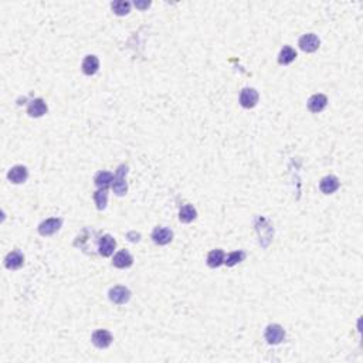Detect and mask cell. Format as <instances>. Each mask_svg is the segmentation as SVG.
Here are the masks:
<instances>
[{
	"label": "cell",
	"mask_w": 363,
	"mask_h": 363,
	"mask_svg": "<svg viewBox=\"0 0 363 363\" xmlns=\"http://www.w3.org/2000/svg\"><path fill=\"white\" fill-rule=\"evenodd\" d=\"M100 68V60L95 56H87L83 61V71L87 75H94Z\"/></svg>",
	"instance_id": "16"
},
{
	"label": "cell",
	"mask_w": 363,
	"mask_h": 363,
	"mask_svg": "<svg viewBox=\"0 0 363 363\" xmlns=\"http://www.w3.org/2000/svg\"><path fill=\"white\" fill-rule=\"evenodd\" d=\"M207 264L212 268H217L221 264H224V253L223 250H213L207 256Z\"/></svg>",
	"instance_id": "18"
},
{
	"label": "cell",
	"mask_w": 363,
	"mask_h": 363,
	"mask_svg": "<svg viewBox=\"0 0 363 363\" xmlns=\"http://www.w3.org/2000/svg\"><path fill=\"white\" fill-rule=\"evenodd\" d=\"M47 112V104L42 98H36L29 104L27 114L33 118H40Z\"/></svg>",
	"instance_id": "13"
},
{
	"label": "cell",
	"mask_w": 363,
	"mask_h": 363,
	"mask_svg": "<svg viewBox=\"0 0 363 363\" xmlns=\"http://www.w3.org/2000/svg\"><path fill=\"white\" fill-rule=\"evenodd\" d=\"M127 173H128V166L127 165H121L116 169V174L114 176V182H112V189L114 193L118 196H124L128 192V185H127Z\"/></svg>",
	"instance_id": "1"
},
{
	"label": "cell",
	"mask_w": 363,
	"mask_h": 363,
	"mask_svg": "<svg viewBox=\"0 0 363 363\" xmlns=\"http://www.w3.org/2000/svg\"><path fill=\"white\" fill-rule=\"evenodd\" d=\"M129 298H131V291L125 287H114L109 291V299L118 305L127 304L129 301Z\"/></svg>",
	"instance_id": "5"
},
{
	"label": "cell",
	"mask_w": 363,
	"mask_h": 363,
	"mask_svg": "<svg viewBox=\"0 0 363 363\" xmlns=\"http://www.w3.org/2000/svg\"><path fill=\"white\" fill-rule=\"evenodd\" d=\"M285 339V331L281 325H268L267 329H265V341L270 343V345H278L281 343L282 341Z\"/></svg>",
	"instance_id": "2"
},
{
	"label": "cell",
	"mask_w": 363,
	"mask_h": 363,
	"mask_svg": "<svg viewBox=\"0 0 363 363\" xmlns=\"http://www.w3.org/2000/svg\"><path fill=\"white\" fill-rule=\"evenodd\" d=\"M27 169L21 165H17V166H13L9 173H7V177L12 183H16V185H20V183H24L27 180Z\"/></svg>",
	"instance_id": "9"
},
{
	"label": "cell",
	"mask_w": 363,
	"mask_h": 363,
	"mask_svg": "<svg viewBox=\"0 0 363 363\" xmlns=\"http://www.w3.org/2000/svg\"><path fill=\"white\" fill-rule=\"evenodd\" d=\"M111 182H114V174L109 172H100L95 176V185L98 186V189H107Z\"/></svg>",
	"instance_id": "20"
},
{
	"label": "cell",
	"mask_w": 363,
	"mask_h": 363,
	"mask_svg": "<svg viewBox=\"0 0 363 363\" xmlns=\"http://www.w3.org/2000/svg\"><path fill=\"white\" fill-rule=\"evenodd\" d=\"M24 264V256L20 251H12L4 258V265L9 270H19Z\"/></svg>",
	"instance_id": "12"
},
{
	"label": "cell",
	"mask_w": 363,
	"mask_h": 363,
	"mask_svg": "<svg viewBox=\"0 0 363 363\" xmlns=\"http://www.w3.org/2000/svg\"><path fill=\"white\" fill-rule=\"evenodd\" d=\"M92 343L100 349L108 348L112 343V335L109 334L108 331H105V329L95 331L92 334Z\"/></svg>",
	"instance_id": "8"
},
{
	"label": "cell",
	"mask_w": 363,
	"mask_h": 363,
	"mask_svg": "<svg viewBox=\"0 0 363 363\" xmlns=\"http://www.w3.org/2000/svg\"><path fill=\"white\" fill-rule=\"evenodd\" d=\"M114 13L118 16H125L131 12V3L129 1H124V0H118L111 4Z\"/></svg>",
	"instance_id": "21"
},
{
	"label": "cell",
	"mask_w": 363,
	"mask_h": 363,
	"mask_svg": "<svg viewBox=\"0 0 363 363\" xmlns=\"http://www.w3.org/2000/svg\"><path fill=\"white\" fill-rule=\"evenodd\" d=\"M63 224V220L61 218H47L44 220L43 223L39 226V233L47 237V235H53L54 233H57L60 230Z\"/></svg>",
	"instance_id": "4"
},
{
	"label": "cell",
	"mask_w": 363,
	"mask_h": 363,
	"mask_svg": "<svg viewBox=\"0 0 363 363\" xmlns=\"http://www.w3.org/2000/svg\"><path fill=\"white\" fill-rule=\"evenodd\" d=\"M196 216H197V212H196V209L192 204L183 206L180 209V212H179V220L182 223H192L196 218Z\"/></svg>",
	"instance_id": "17"
},
{
	"label": "cell",
	"mask_w": 363,
	"mask_h": 363,
	"mask_svg": "<svg viewBox=\"0 0 363 363\" xmlns=\"http://www.w3.org/2000/svg\"><path fill=\"white\" fill-rule=\"evenodd\" d=\"M328 105V98L323 94H315L308 100V108L311 112L318 114L320 111L325 109V107Z\"/></svg>",
	"instance_id": "10"
},
{
	"label": "cell",
	"mask_w": 363,
	"mask_h": 363,
	"mask_svg": "<svg viewBox=\"0 0 363 363\" xmlns=\"http://www.w3.org/2000/svg\"><path fill=\"white\" fill-rule=\"evenodd\" d=\"M173 238V233L172 230L166 229V227H158L152 233V240L158 244V246H166L172 241Z\"/></svg>",
	"instance_id": "6"
},
{
	"label": "cell",
	"mask_w": 363,
	"mask_h": 363,
	"mask_svg": "<svg viewBox=\"0 0 363 363\" xmlns=\"http://www.w3.org/2000/svg\"><path fill=\"white\" fill-rule=\"evenodd\" d=\"M244 258H246V253L244 251H234V253H230L227 256V258H224V264L227 267H233V265H235L238 262L244 261Z\"/></svg>",
	"instance_id": "22"
},
{
	"label": "cell",
	"mask_w": 363,
	"mask_h": 363,
	"mask_svg": "<svg viewBox=\"0 0 363 363\" xmlns=\"http://www.w3.org/2000/svg\"><path fill=\"white\" fill-rule=\"evenodd\" d=\"M320 189L325 194H332L334 192L339 189V180L335 176H325L320 183Z\"/></svg>",
	"instance_id": "14"
},
{
	"label": "cell",
	"mask_w": 363,
	"mask_h": 363,
	"mask_svg": "<svg viewBox=\"0 0 363 363\" xmlns=\"http://www.w3.org/2000/svg\"><path fill=\"white\" fill-rule=\"evenodd\" d=\"M116 241L112 235L107 234V235L101 237V240H100V254H101L102 257H109V256H112V253H114Z\"/></svg>",
	"instance_id": "11"
},
{
	"label": "cell",
	"mask_w": 363,
	"mask_h": 363,
	"mask_svg": "<svg viewBox=\"0 0 363 363\" xmlns=\"http://www.w3.org/2000/svg\"><path fill=\"white\" fill-rule=\"evenodd\" d=\"M299 48L305 53H314L320 48V39L317 34H312V33H308L304 34L301 39H299Z\"/></svg>",
	"instance_id": "3"
},
{
	"label": "cell",
	"mask_w": 363,
	"mask_h": 363,
	"mask_svg": "<svg viewBox=\"0 0 363 363\" xmlns=\"http://www.w3.org/2000/svg\"><path fill=\"white\" fill-rule=\"evenodd\" d=\"M258 102V92L254 88H244L240 94V104L244 108H253Z\"/></svg>",
	"instance_id": "7"
},
{
	"label": "cell",
	"mask_w": 363,
	"mask_h": 363,
	"mask_svg": "<svg viewBox=\"0 0 363 363\" xmlns=\"http://www.w3.org/2000/svg\"><path fill=\"white\" fill-rule=\"evenodd\" d=\"M295 57H297V51L290 45H285L278 56V61H279V64L287 65V64H291L295 60Z\"/></svg>",
	"instance_id": "19"
},
{
	"label": "cell",
	"mask_w": 363,
	"mask_h": 363,
	"mask_svg": "<svg viewBox=\"0 0 363 363\" xmlns=\"http://www.w3.org/2000/svg\"><path fill=\"white\" fill-rule=\"evenodd\" d=\"M94 200H95V204L98 207V210H104L105 206H107V202H108V193H107V189H98L95 193H94Z\"/></svg>",
	"instance_id": "23"
},
{
	"label": "cell",
	"mask_w": 363,
	"mask_h": 363,
	"mask_svg": "<svg viewBox=\"0 0 363 363\" xmlns=\"http://www.w3.org/2000/svg\"><path fill=\"white\" fill-rule=\"evenodd\" d=\"M135 4H136V6H139V7H148L150 3L148 1V3H135Z\"/></svg>",
	"instance_id": "24"
},
{
	"label": "cell",
	"mask_w": 363,
	"mask_h": 363,
	"mask_svg": "<svg viewBox=\"0 0 363 363\" xmlns=\"http://www.w3.org/2000/svg\"><path fill=\"white\" fill-rule=\"evenodd\" d=\"M132 262H133V258H132V256L127 250H122V251L116 253L114 260H112V264L115 265L116 268H128V267H131Z\"/></svg>",
	"instance_id": "15"
}]
</instances>
